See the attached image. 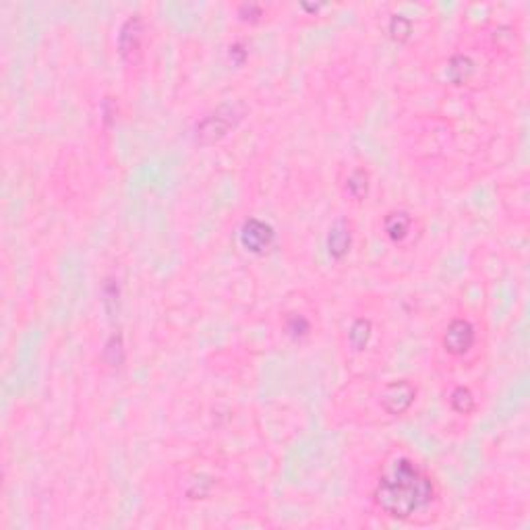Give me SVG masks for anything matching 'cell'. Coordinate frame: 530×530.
<instances>
[{"instance_id":"obj_1","label":"cell","mask_w":530,"mask_h":530,"mask_svg":"<svg viewBox=\"0 0 530 530\" xmlns=\"http://www.w3.org/2000/svg\"><path fill=\"white\" fill-rule=\"evenodd\" d=\"M433 497L431 479L408 458H396L388 464L375 487V502L394 518H410Z\"/></svg>"},{"instance_id":"obj_2","label":"cell","mask_w":530,"mask_h":530,"mask_svg":"<svg viewBox=\"0 0 530 530\" xmlns=\"http://www.w3.org/2000/svg\"><path fill=\"white\" fill-rule=\"evenodd\" d=\"M474 344V328L466 319H454L443 336V346L452 354H464Z\"/></svg>"},{"instance_id":"obj_3","label":"cell","mask_w":530,"mask_h":530,"mask_svg":"<svg viewBox=\"0 0 530 530\" xmlns=\"http://www.w3.org/2000/svg\"><path fill=\"white\" fill-rule=\"evenodd\" d=\"M274 241V230L259 220H249L243 226L241 232V243L251 253H261Z\"/></svg>"},{"instance_id":"obj_4","label":"cell","mask_w":530,"mask_h":530,"mask_svg":"<svg viewBox=\"0 0 530 530\" xmlns=\"http://www.w3.org/2000/svg\"><path fill=\"white\" fill-rule=\"evenodd\" d=\"M412 400H415L412 385L406 381H396V383H390L383 392V408L392 415H400L412 404Z\"/></svg>"},{"instance_id":"obj_5","label":"cell","mask_w":530,"mask_h":530,"mask_svg":"<svg viewBox=\"0 0 530 530\" xmlns=\"http://www.w3.org/2000/svg\"><path fill=\"white\" fill-rule=\"evenodd\" d=\"M222 110H224V108H222ZM222 110H218L216 114H212V116L199 127V137H201V139H203V137L218 139V137H222L224 132L228 131L230 125H234V110L230 108L226 114H222Z\"/></svg>"},{"instance_id":"obj_6","label":"cell","mask_w":530,"mask_h":530,"mask_svg":"<svg viewBox=\"0 0 530 530\" xmlns=\"http://www.w3.org/2000/svg\"><path fill=\"white\" fill-rule=\"evenodd\" d=\"M350 246V232L344 222H338L330 232V253L333 257H342Z\"/></svg>"},{"instance_id":"obj_7","label":"cell","mask_w":530,"mask_h":530,"mask_svg":"<svg viewBox=\"0 0 530 530\" xmlns=\"http://www.w3.org/2000/svg\"><path fill=\"white\" fill-rule=\"evenodd\" d=\"M408 228H410V218L404 212L390 214L385 218V232L392 241H402L408 234Z\"/></svg>"},{"instance_id":"obj_8","label":"cell","mask_w":530,"mask_h":530,"mask_svg":"<svg viewBox=\"0 0 530 530\" xmlns=\"http://www.w3.org/2000/svg\"><path fill=\"white\" fill-rule=\"evenodd\" d=\"M369 330H371V326H369V321H365V319H358V321L354 323L353 330H350V342H353L354 348H363V346L367 344V340H369Z\"/></svg>"},{"instance_id":"obj_9","label":"cell","mask_w":530,"mask_h":530,"mask_svg":"<svg viewBox=\"0 0 530 530\" xmlns=\"http://www.w3.org/2000/svg\"><path fill=\"white\" fill-rule=\"evenodd\" d=\"M452 404H454L456 410L468 412V410L472 408V396H470V392L464 390V388H458V390L454 392V396H452Z\"/></svg>"},{"instance_id":"obj_10","label":"cell","mask_w":530,"mask_h":530,"mask_svg":"<svg viewBox=\"0 0 530 530\" xmlns=\"http://www.w3.org/2000/svg\"><path fill=\"white\" fill-rule=\"evenodd\" d=\"M296 330H303V333H305V331L309 330V323H307L303 317H294V319H290V323H288V331L296 336Z\"/></svg>"}]
</instances>
